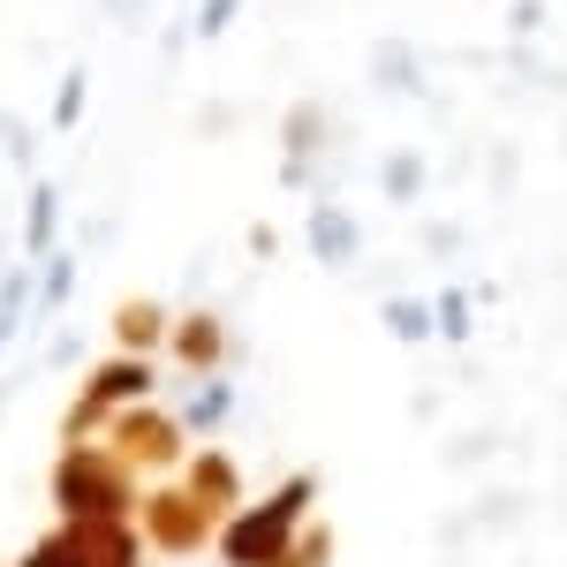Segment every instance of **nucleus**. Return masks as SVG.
Here are the masks:
<instances>
[{
	"instance_id": "obj_1",
	"label": "nucleus",
	"mask_w": 567,
	"mask_h": 567,
	"mask_svg": "<svg viewBox=\"0 0 567 567\" xmlns=\"http://www.w3.org/2000/svg\"><path fill=\"white\" fill-rule=\"evenodd\" d=\"M310 499H318V477H288L280 492H265L258 507H235L227 529H219V560L227 567H280L296 529H303Z\"/></svg>"
},
{
	"instance_id": "obj_2",
	"label": "nucleus",
	"mask_w": 567,
	"mask_h": 567,
	"mask_svg": "<svg viewBox=\"0 0 567 567\" xmlns=\"http://www.w3.org/2000/svg\"><path fill=\"white\" fill-rule=\"evenodd\" d=\"M130 454H91L84 439L53 462V507L69 523H99V515H122L130 507Z\"/></svg>"
},
{
	"instance_id": "obj_3",
	"label": "nucleus",
	"mask_w": 567,
	"mask_h": 567,
	"mask_svg": "<svg viewBox=\"0 0 567 567\" xmlns=\"http://www.w3.org/2000/svg\"><path fill=\"white\" fill-rule=\"evenodd\" d=\"M152 393V363L144 355H122V363H99L84 379V393H76V409H69V439H84L99 416H114L122 401H144Z\"/></svg>"
},
{
	"instance_id": "obj_4",
	"label": "nucleus",
	"mask_w": 567,
	"mask_h": 567,
	"mask_svg": "<svg viewBox=\"0 0 567 567\" xmlns=\"http://www.w3.org/2000/svg\"><path fill=\"white\" fill-rule=\"evenodd\" d=\"M303 243H310V258L326 265V272H349V265L363 258V227H355V213H349V205H333V197L310 205Z\"/></svg>"
},
{
	"instance_id": "obj_5",
	"label": "nucleus",
	"mask_w": 567,
	"mask_h": 567,
	"mask_svg": "<svg viewBox=\"0 0 567 567\" xmlns=\"http://www.w3.org/2000/svg\"><path fill=\"white\" fill-rule=\"evenodd\" d=\"M205 515H213V507H205L197 492H182V499L175 492H152V507H144L159 553H197V545H205Z\"/></svg>"
},
{
	"instance_id": "obj_6",
	"label": "nucleus",
	"mask_w": 567,
	"mask_h": 567,
	"mask_svg": "<svg viewBox=\"0 0 567 567\" xmlns=\"http://www.w3.org/2000/svg\"><path fill=\"white\" fill-rule=\"evenodd\" d=\"M371 84L386 91V99H424V61H416V45L379 39L371 45Z\"/></svg>"
},
{
	"instance_id": "obj_7",
	"label": "nucleus",
	"mask_w": 567,
	"mask_h": 567,
	"mask_svg": "<svg viewBox=\"0 0 567 567\" xmlns=\"http://www.w3.org/2000/svg\"><path fill=\"white\" fill-rule=\"evenodd\" d=\"M23 250H31V265L61 250V182H31V197H23Z\"/></svg>"
},
{
	"instance_id": "obj_8",
	"label": "nucleus",
	"mask_w": 567,
	"mask_h": 567,
	"mask_svg": "<svg viewBox=\"0 0 567 567\" xmlns=\"http://www.w3.org/2000/svg\"><path fill=\"white\" fill-rule=\"evenodd\" d=\"M182 446V424H167V416H122V432H114V454H144V462H175Z\"/></svg>"
},
{
	"instance_id": "obj_9",
	"label": "nucleus",
	"mask_w": 567,
	"mask_h": 567,
	"mask_svg": "<svg viewBox=\"0 0 567 567\" xmlns=\"http://www.w3.org/2000/svg\"><path fill=\"white\" fill-rule=\"evenodd\" d=\"M379 318H386V333L401 349H432L439 341V303H424V296H386Z\"/></svg>"
},
{
	"instance_id": "obj_10",
	"label": "nucleus",
	"mask_w": 567,
	"mask_h": 567,
	"mask_svg": "<svg viewBox=\"0 0 567 567\" xmlns=\"http://www.w3.org/2000/svg\"><path fill=\"white\" fill-rule=\"evenodd\" d=\"M189 492H197L213 515H235V499H243V470H235L227 454H197V470H189Z\"/></svg>"
},
{
	"instance_id": "obj_11",
	"label": "nucleus",
	"mask_w": 567,
	"mask_h": 567,
	"mask_svg": "<svg viewBox=\"0 0 567 567\" xmlns=\"http://www.w3.org/2000/svg\"><path fill=\"white\" fill-rule=\"evenodd\" d=\"M219 349H227V326H219L213 310H189L175 326V355L182 363H219Z\"/></svg>"
},
{
	"instance_id": "obj_12",
	"label": "nucleus",
	"mask_w": 567,
	"mask_h": 567,
	"mask_svg": "<svg viewBox=\"0 0 567 567\" xmlns=\"http://www.w3.org/2000/svg\"><path fill=\"white\" fill-rule=\"evenodd\" d=\"M23 567H99V553L84 545V529H53V537H39L31 553H23Z\"/></svg>"
},
{
	"instance_id": "obj_13",
	"label": "nucleus",
	"mask_w": 567,
	"mask_h": 567,
	"mask_svg": "<svg viewBox=\"0 0 567 567\" xmlns=\"http://www.w3.org/2000/svg\"><path fill=\"white\" fill-rule=\"evenodd\" d=\"M379 189H386V205H416V189H424V152H386Z\"/></svg>"
},
{
	"instance_id": "obj_14",
	"label": "nucleus",
	"mask_w": 567,
	"mask_h": 567,
	"mask_svg": "<svg viewBox=\"0 0 567 567\" xmlns=\"http://www.w3.org/2000/svg\"><path fill=\"white\" fill-rule=\"evenodd\" d=\"M76 296V250H53V258H39V310H61Z\"/></svg>"
},
{
	"instance_id": "obj_15",
	"label": "nucleus",
	"mask_w": 567,
	"mask_h": 567,
	"mask_svg": "<svg viewBox=\"0 0 567 567\" xmlns=\"http://www.w3.org/2000/svg\"><path fill=\"white\" fill-rule=\"evenodd\" d=\"M84 99H91V69L69 61V69H61V91H53V130H76V122H84Z\"/></svg>"
},
{
	"instance_id": "obj_16",
	"label": "nucleus",
	"mask_w": 567,
	"mask_h": 567,
	"mask_svg": "<svg viewBox=\"0 0 567 567\" xmlns=\"http://www.w3.org/2000/svg\"><path fill=\"white\" fill-rule=\"evenodd\" d=\"M470 326H477L470 288H439V349H462V341H470Z\"/></svg>"
},
{
	"instance_id": "obj_17",
	"label": "nucleus",
	"mask_w": 567,
	"mask_h": 567,
	"mask_svg": "<svg viewBox=\"0 0 567 567\" xmlns=\"http://www.w3.org/2000/svg\"><path fill=\"white\" fill-rule=\"evenodd\" d=\"M227 409H235V386H227V379H213L205 393H189L182 424H189V432H213V424H227Z\"/></svg>"
},
{
	"instance_id": "obj_18",
	"label": "nucleus",
	"mask_w": 567,
	"mask_h": 567,
	"mask_svg": "<svg viewBox=\"0 0 567 567\" xmlns=\"http://www.w3.org/2000/svg\"><path fill=\"white\" fill-rule=\"evenodd\" d=\"M235 16H243V0H197V16H189V31H197V39H219V31H227Z\"/></svg>"
},
{
	"instance_id": "obj_19",
	"label": "nucleus",
	"mask_w": 567,
	"mask_h": 567,
	"mask_svg": "<svg viewBox=\"0 0 567 567\" xmlns=\"http://www.w3.org/2000/svg\"><path fill=\"white\" fill-rule=\"evenodd\" d=\"M159 326H167V318H159V310H152V303H136V310H122V333H130L136 349H144V341H152V333H159Z\"/></svg>"
},
{
	"instance_id": "obj_20",
	"label": "nucleus",
	"mask_w": 567,
	"mask_h": 567,
	"mask_svg": "<svg viewBox=\"0 0 567 567\" xmlns=\"http://www.w3.org/2000/svg\"><path fill=\"white\" fill-rule=\"evenodd\" d=\"M99 8H106L122 31H144V23H152V0H99Z\"/></svg>"
},
{
	"instance_id": "obj_21",
	"label": "nucleus",
	"mask_w": 567,
	"mask_h": 567,
	"mask_svg": "<svg viewBox=\"0 0 567 567\" xmlns=\"http://www.w3.org/2000/svg\"><path fill=\"white\" fill-rule=\"evenodd\" d=\"M326 560H333V537H326V529H310V537H303V560L288 553L280 567H326Z\"/></svg>"
},
{
	"instance_id": "obj_22",
	"label": "nucleus",
	"mask_w": 567,
	"mask_h": 567,
	"mask_svg": "<svg viewBox=\"0 0 567 567\" xmlns=\"http://www.w3.org/2000/svg\"><path fill=\"white\" fill-rule=\"evenodd\" d=\"M0 144H8V159H16V167H31V130H23V122H8V114H0Z\"/></svg>"
},
{
	"instance_id": "obj_23",
	"label": "nucleus",
	"mask_w": 567,
	"mask_h": 567,
	"mask_svg": "<svg viewBox=\"0 0 567 567\" xmlns=\"http://www.w3.org/2000/svg\"><path fill=\"white\" fill-rule=\"evenodd\" d=\"M0 349H8V341H0Z\"/></svg>"
}]
</instances>
